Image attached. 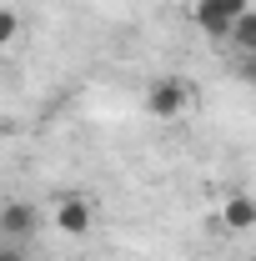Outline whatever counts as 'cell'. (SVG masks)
I'll use <instances>...</instances> for the list:
<instances>
[{
  "instance_id": "cell-1",
  "label": "cell",
  "mask_w": 256,
  "mask_h": 261,
  "mask_svg": "<svg viewBox=\"0 0 256 261\" xmlns=\"http://www.w3.org/2000/svg\"><path fill=\"white\" fill-rule=\"evenodd\" d=\"M186 100H191V86H186L181 75H156V81L146 86V111L161 116V121H176V116L186 111Z\"/></svg>"
},
{
  "instance_id": "cell-2",
  "label": "cell",
  "mask_w": 256,
  "mask_h": 261,
  "mask_svg": "<svg viewBox=\"0 0 256 261\" xmlns=\"http://www.w3.org/2000/svg\"><path fill=\"white\" fill-rule=\"evenodd\" d=\"M241 10H251V0H196V25L211 35V40H226V31H231V20L241 15Z\"/></svg>"
},
{
  "instance_id": "cell-3",
  "label": "cell",
  "mask_w": 256,
  "mask_h": 261,
  "mask_svg": "<svg viewBox=\"0 0 256 261\" xmlns=\"http://www.w3.org/2000/svg\"><path fill=\"white\" fill-rule=\"evenodd\" d=\"M35 226H40V211H35L31 201H5L0 206V241H31Z\"/></svg>"
},
{
  "instance_id": "cell-4",
  "label": "cell",
  "mask_w": 256,
  "mask_h": 261,
  "mask_svg": "<svg viewBox=\"0 0 256 261\" xmlns=\"http://www.w3.org/2000/svg\"><path fill=\"white\" fill-rule=\"evenodd\" d=\"M56 226L65 236H86V231L96 226V206L86 201V196H61L56 201Z\"/></svg>"
},
{
  "instance_id": "cell-5",
  "label": "cell",
  "mask_w": 256,
  "mask_h": 261,
  "mask_svg": "<svg viewBox=\"0 0 256 261\" xmlns=\"http://www.w3.org/2000/svg\"><path fill=\"white\" fill-rule=\"evenodd\" d=\"M221 221L231 231H251L256 226V201H251V196H231V201L221 206Z\"/></svg>"
},
{
  "instance_id": "cell-6",
  "label": "cell",
  "mask_w": 256,
  "mask_h": 261,
  "mask_svg": "<svg viewBox=\"0 0 256 261\" xmlns=\"http://www.w3.org/2000/svg\"><path fill=\"white\" fill-rule=\"evenodd\" d=\"M226 40L236 45V56H251V50H256V10H241V15L231 20Z\"/></svg>"
},
{
  "instance_id": "cell-7",
  "label": "cell",
  "mask_w": 256,
  "mask_h": 261,
  "mask_svg": "<svg viewBox=\"0 0 256 261\" xmlns=\"http://www.w3.org/2000/svg\"><path fill=\"white\" fill-rule=\"evenodd\" d=\"M15 31H20V15H15L10 5H0V45H10V40H15Z\"/></svg>"
},
{
  "instance_id": "cell-8",
  "label": "cell",
  "mask_w": 256,
  "mask_h": 261,
  "mask_svg": "<svg viewBox=\"0 0 256 261\" xmlns=\"http://www.w3.org/2000/svg\"><path fill=\"white\" fill-rule=\"evenodd\" d=\"M0 261H25V246L20 241H0Z\"/></svg>"
}]
</instances>
